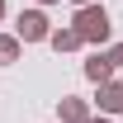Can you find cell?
I'll return each mask as SVG.
<instances>
[{"label": "cell", "mask_w": 123, "mask_h": 123, "mask_svg": "<svg viewBox=\"0 0 123 123\" xmlns=\"http://www.w3.org/2000/svg\"><path fill=\"white\" fill-rule=\"evenodd\" d=\"M47 43L57 47V52H76V47H80V33H76V29H52Z\"/></svg>", "instance_id": "52a82bcc"}, {"label": "cell", "mask_w": 123, "mask_h": 123, "mask_svg": "<svg viewBox=\"0 0 123 123\" xmlns=\"http://www.w3.org/2000/svg\"><path fill=\"white\" fill-rule=\"evenodd\" d=\"M85 5H95V0H76V10H85Z\"/></svg>", "instance_id": "30bf717a"}, {"label": "cell", "mask_w": 123, "mask_h": 123, "mask_svg": "<svg viewBox=\"0 0 123 123\" xmlns=\"http://www.w3.org/2000/svg\"><path fill=\"white\" fill-rule=\"evenodd\" d=\"M57 118L62 123H90V99H80V95H62L57 99Z\"/></svg>", "instance_id": "3957f363"}, {"label": "cell", "mask_w": 123, "mask_h": 123, "mask_svg": "<svg viewBox=\"0 0 123 123\" xmlns=\"http://www.w3.org/2000/svg\"><path fill=\"white\" fill-rule=\"evenodd\" d=\"M14 38H19V43H47V38H52L47 14H43V10H24V14L14 19Z\"/></svg>", "instance_id": "7a4b0ae2"}, {"label": "cell", "mask_w": 123, "mask_h": 123, "mask_svg": "<svg viewBox=\"0 0 123 123\" xmlns=\"http://www.w3.org/2000/svg\"><path fill=\"white\" fill-rule=\"evenodd\" d=\"M71 29L80 33V43H109V10L104 5H85V10H76Z\"/></svg>", "instance_id": "6da1fadb"}, {"label": "cell", "mask_w": 123, "mask_h": 123, "mask_svg": "<svg viewBox=\"0 0 123 123\" xmlns=\"http://www.w3.org/2000/svg\"><path fill=\"white\" fill-rule=\"evenodd\" d=\"M109 62H114V66H123V43H114V47H109Z\"/></svg>", "instance_id": "ba28073f"}, {"label": "cell", "mask_w": 123, "mask_h": 123, "mask_svg": "<svg viewBox=\"0 0 123 123\" xmlns=\"http://www.w3.org/2000/svg\"><path fill=\"white\" fill-rule=\"evenodd\" d=\"M38 5H57V0H38Z\"/></svg>", "instance_id": "8fae6325"}, {"label": "cell", "mask_w": 123, "mask_h": 123, "mask_svg": "<svg viewBox=\"0 0 123 123\" xmlns=\"http://www.w3.org/2000/svg\"><path fill=\"white\" fill-rule=\"evenodd\" d=\"M99 114H123V80H109V85H99Z\"/></svg>", "instance_id": "5b68a950"}, {"label": "cell", "mask_w": 123, "mask_h": 123, "mask_svg": "<svg viewBox=\"0 0 123 123\" xmlns=\"http://www.w3.org/2000/svg\"><path fill=\"white\" fill-rule=\"evenodd\" d=\"M114 71H118V66L109 62V52H90V57H85V80H95V85H109Z\"/></svg>", "instance_id": "277c9868"}, {"label": "cell", "mask_w": 123, "mask_h": 123, "mask_svg": "<svg viewBox=\"0 0 123 123\" xmlns=\"http://www.w3.org/2000/svg\"><path fill=\"white\" fill-rule=\"evenodd\" d=\"M90 123H114V118H109V114H99V118H90Z\"/></svg>", "instance_id": "9c48e42d"}, {"label": "cell", "mask_w": 123, "mask_h": 123, "mask_svg": "<svg viewBox=\"0 0 123 123\" xmlns=\"http://www.w3.org/2000/svg\"><path fill=\"white\" fill-rule=\"evenodd\" d=\"M19 52H24V43H19L14 33H0V66H14Z\"/></svg>", "instance_id": "8992f818"}, {"label": "cell", "mask_w": 123, "mask_h": 123, "mask_svg": "<svg viewBox=\"0 0 123 123\" xmlns=\"http://www.w3.org/2000/svg\"><path fill=\"white\" fill-rule=\"evenodd\" d=\"M0 19H5V0H0Z\"/></svg>", "instance_id": "7c38bea8"}]
</instances>
